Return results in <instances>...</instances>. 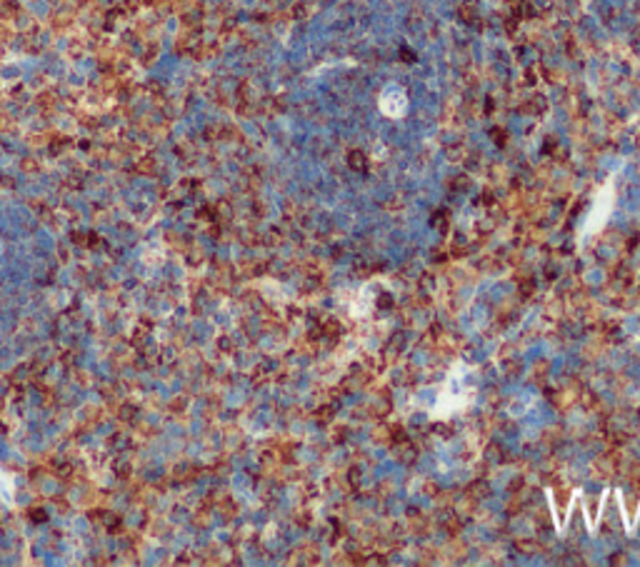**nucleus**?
<instances>
[{"instance_id":"f257e3e1","label":"nucleus","mask_w":640,"mask_h":567,"mask_svg":"<svg viewBox=\"0 0 640 567\" xmlns=\"http://www.w3.org/2000/svg\"><path fill=\"white\" fill-rule=\"evenodd\" d=\"M478 392V375L473 365L465 360H455L448 370L445 380L431 390V400L421 402L431 420H448L465 413L475 400Z\"/></svg>"},{"instance_id":"f03ea898","label":"nucleus","mask_w":640,"mask_h":567,"mask_svg":"<svg viewBox=\"0 0 640 567\" xmlns=\"http://www.w3.org/2000/svg\"><path fill=\"white\" fill-rule=\"evenodd\" d=\"M613 197H616V190H613V180H608L606 187H603L598 196H596L593 206H590L588 220H586V226H583V230H580V240H588V237H593L596 233H598L600 227L606 226L610 210H613Z\"/></svg>"},{"instance_id":"7ed1b4c3","label":"nucleus","mask_w":640,"mask_h":567,"mask_svg":"<svg viewBox=\"0 0 640 567\" xmlns=\"http://www.w3.org/2000/svg\"><path fill=\"white\" fill-rule=\"evenodd\" d=\"M378 108L385 118L391 120H401L408 113V93H405L401 85H385L383 88L381 98H378Z\"/></svg>"}]
</instances>
